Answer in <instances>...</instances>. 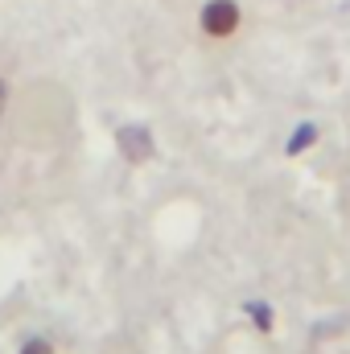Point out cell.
Here are the masks:
<instances>
[{
	"mask_svg": "<svg viewBox=\"0 0 350 354\" xmlns=\"http://www.w3.org/2000/svg\"><path fill=\"white\" fill-rule=\"evenodd\" d=\"M202 29L210 37H231L239 29V4L235 0H210L202 8Z\"/></svg>",
	"mask_w": 350,
	"mask_h": 354,
	"instance_id": "1",
	"label": "cell"
},
{
	"mask_svg": "<svg viewBox=\"0 0 350 354\" xmlns=\"http://www.w3.org/2000/svg\"><path fill=\"white\" fill-rule=\"evenodd\" d=\"M116 145H120V157H124V161H132V165H140V161H149V157H153V132H149V128H140V124L120 128V132H116Z\"/></svg>",
	"mask_w": 350,
	"mask_h": 354,
	"instance_id": "2",
	"label": "cell"
},
{
	"mask_svg": "<svg viewBox=\"0 0 350 354\" xmlns=\"http://www.w3.org/2000/svg\"><path fill=\"white\" fill-rule=\"evenodd\" d=\"M313 136H317V128H309V124H305L301 132H293V140H288V153H301V149H309V140H313Z\"/></svg>",
	"mask_w": 350,
	"mask_h": 354,
	"instance_id": "3",
	"label": "cell"
},
{
	"mask_svg": "<svg viewBox=\"0 0 350 354\" xmlns=\"http://www.w3.org/2000/svg\"><path fill=\"white\" fill-rule=\"evenodd\" d=\"M21 354H54V346H50L46 338H29V342L21 346Z\"/></svg>",
	"mask_w": 350,
	"mask_h": 354,
	"instance_id": "4",
	"label": "cell"
},
{
	"mask_svg": "<svg viewBox=\"0 0 350 354\" xmlns=\"http://www.w3.org/2000/svg\"><path fill=\"white\" fill-rule=\"evenodd\" d=\"M252 317H256V326H264V330L272 326V309L268 305H252Z\"/></svg>",
	"mask_w": 350,
	"mask_h": 354,
	"instance_id": "5",
	"label": "cell"
},
{
	"mask_svg": "<svg viewBox=\"0 0 350 354\" xmlns=\"http://www.w3.org/2000/svg\"><path fill=\"white\" fill-rule=\"evenodd\" d=\"M4 99H8V87H4V79H0V111H4Z\"/></svg>",
	"mask_w": 350,
	"mask_h": 354,
	"instance_id": "6",
	"label": "cell"
}]
</instances>
